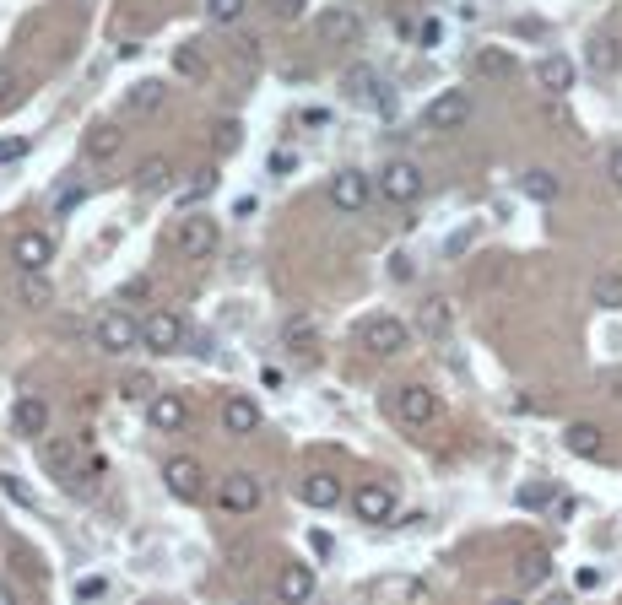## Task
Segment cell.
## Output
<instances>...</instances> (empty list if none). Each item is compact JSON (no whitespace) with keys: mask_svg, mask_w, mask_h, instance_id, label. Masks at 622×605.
Returning a JSON list of instances; mask_svg holds the SVG:
<instances>
[{"mask_svg":"<svg viewBox=\"0 0 622 605\" xmlns=\"http://www.w3.org/2000/svg\"><path fill=\"white\" fill-rule=\"evenodd\" d=\"M563 443H568V454H579V460H595V454L606 449L601 427H590V422H574V427L563 433Z\"/></svg>","mask_w":622,"mask_h":605,"instance_id":"484cf974","label":"cell"},{"mask_svg":"<svg viewBox=\"0 0 622 605\" xmlns=\"http://www.w3.org/2000/svg\"><path fill=\"white\" fill-rule=\"evenodd\" d=\"M276 595H282L287 605H303L314 595V568L309 562H287L282 573H276Z\"/></svg>","mask_w":622,"mask_h":605,"instance_id":"d6986e66","label":"cell"},{"mask_svg":"<svg viewBox=\"0 0 622 605\" xmlns=\"http://www.w3.org/2000/svg\"><path fill=\"white\" fill-rule=\"evenodd\" d=\"M520 190L531 195V200H541V206H552V200L563 195V179H558L552 168H525V173H520Z\"/></svg>","mask_w":622,"mask_h":605,"instance_id":"cb8c5ba5","label":"cell"},{"mask_svg":"<svg viewBox=\"0 0 622 605\" xmlns=\"http://www.w3.org/2000/svg\"><path fill=\"white\" fill-rule=\"evenodd\" d=\"M163 487L179 497V503H195V497L206 492V465L190 460V454H174V460L163 465Z\"/></svg>","mask_w":622,"mask_h":605,"instance_id":"8fae6325","label":"cell"},{"mask_svg":"<svg viewBox=\"0 0 622 605\" xmlns=\"http://www.w3.org/2000/svg\"><path fill=\"white\" fill-rule=\"evenodd\" d=\"M368 200H374V179H368L363 168H341L336 179H330V206H336L341 217L368 211Z\"/></svg>","mask_w":622,"mask_h":605,"instance_id":"52a82bcc","label":"cell"},{"mask_svg":"<svg viewBox=\"0 0 622 605\" xmlns=\"http://www.w3.org/2000/svg\"><path fill=\"white\" fill-rule=\"evenodd\" d=\"M217 503L228 508V514L249 519L260 503H266V487H260V476H249V470H228V476H222V487H217Z\"/></svg>","mask_w":622,"mask_h":605,"instance_id":"277c9868","label":"cell"},{"mask_svg":"<svg viewBox=\"0 0 622 605\" xmlns=\"http://www.w3.org/2000/svg\"><path fill=\"white\" fill-rule=\"evenodd\" d=\"M552 481H531V487H520V508H547L552 503Z\"/></svg>","mask_w":622,"mask_h":605,"instance_id":"f35d334b","label":"cell"},{"mask_svg":"<svg viewBox=\"0 0 622 605\" xmlns=\"http://www.w3.org/2000/svg\"><path fill=\"white\" fill-rule=\"evenodd\" d=\"M266 168L276 173V179H287V173L298 168V157H293V152H271V163H266Z\"/></svg>","mask_w":622,"mask_h":605,"instance_id":"f6af8a7d","label":"cell"},{"mask_svg":"<svg viewBox=\"0 0 622 605\" xmlns=\"http://www.w3.org/2000/svg\"><path fill=\"white\" fill-rule=\"evenodd\" d=\"M363 346H368V357H401L406 346H412V325L395 319V314H379V319L363 325Z\"/></svg>","mask_w":622,"mask_h":605,"instance_id":"8992f818","label":"cell"},{"mask_svg":"<svg viewBox=\"0 0 622 605\" xmlns=\"http://www.w3.org/2000/svg\"><path fill=\"white\" fill-rule=\"evenodd\" d=\"M439 395H433L428 384H401L395 389V416H401L406 427H428V422H439Z\"/></svg>","mask_w":622,"mask_h":605,"instance_id":"30bf717a","label":"cell"},{"mask_svg":"<svg viewBox=\"0 0 622 605\" xmlns=\"http://www.w3.org/2000/svg\"><path fill=\"white\" fill-rule=\"evenodd\" d=\"M590 298L617 314V308H622V271H601V276H595L590 281Z\"/></svg>","mask_w":622,"mask_h":605,"instance_id":"f546056e","label":"cell"},{"mask_svg":"<svg viewBox=\"0 0 622 605\" xmlns=\"http://www.w3.org/2000/svg\"><path fill=\"white\" fill-rule=\"evenodd\" d=\"M76 595H82V600H98V595H109V584H103V578H76Z\"/></svg>","mask_w":622,"mask_h":605,"instance_id":"bcb514c9","label":"cell"},{"mask_svg":"<svg viewBox=\"0 0 622 605\" xmlns=\"http://www.w3.org/2000/svg\"><path fill=\"white\" fill-rule=\"evenodd\" d=\"M49 298H55L49 276H44V271H22V281H17V303H22V308H44Z\"/></svg>","mask_w":622,"mask_h":605,"instance_id":"83f0119b","label":"cell"},{"mask_svg":"<svg viewBox=\"0 0 622 605\" xmlns=\"http://www.w3.org/2000/svg\"><path fill=\"white\" fill-rule=\"evenodd\" d=\"M547 573H552V562L541 557V551H531V557L520 562V584H525V589H536V584H541V578H547Z\"/></svg>","mask_w":622,"mask_h":605,"instance_id":"e575fe53","label":"cell"},{"mask_svg":"<svg viewBox=\"0 0 622 605\" xmlns=\"http://www.w3.org/2000/svg\"><path fill=\"white\" fill-rule=\"evenodd\" d=\"M119 141H125V130H114V125H92V130H87V141H82L87 163H109V157H119Z\"/></svg>","mask_w":622,"mask_h":605,"instance_id":"603a6c76","label":"cell"},{"mask_svg":"<svg viewBox=\"0 0 622 605\" xmlns=\"http://www.w3.org/2000/svg\"><path fill=\"white\" fill-rule=\"evenodd\" d=\"M217 244H222V222L211 217V211H190V217H179L174 254H184V260H211Z\"/></svg>","mask_w":622,"mask_h":605,"instance_id":"6da1fadb","label":"cell"},{"mask_svg":"<svg viewBox=\"0 0 622 605\" xmlns=\"http://www.w3.org/2000/svg\"><path fill=\"white\" fill-rule=\"evenodd\" d=\"M309 546H314V557H330V535H325V530H314Z\"/></svg>","mask_w":622,"mask_h":605,"instance_id":"681fc988","label":"cell"},{"mask_svg":"<svg viewBox=\"0 0 622 605\" xmlns=\"http://www.w3.org/2000/svg\"><path fill=\"white\" fill-rule=\"evenodd\" d=\"M298 497L309 508H336L341 497H347V487H341V476H330V470H309V476L298 481Z\"/></svg>","mask_w":622,"mask_h":605,"instance_id":"2e32d148","label":"cell"},{"mask_svg":"<svg viewBox=\"0 0 622 605\" xmlns=\"http://www.w3.org/2000/svg\"><path fill=\"white\" fill-rule=\"evenodd\" d=\"M28 146H33L28 136H11V141H0V163H17V157L28 152Z\"/></svg>","mask_w":622,"mask_h":605,"instance_id":"ee69618b","label":"cell"},{"mask_svg":"<svg viewBox=\"0 0 622 605\" xmlns=\"http://www.w3.org/2000/svg\"><path fill=\"white\" fill-rule=\"evenodd\" d=\"M28 76H22V71H0V119H6V114H17L22 109V103H28Z\"/></svg>","mask_w":622,"mask_h":605,"instance_id":"4316f807","label":"cell"},{"mask_svg":"<svg viewBox=\"0 0 622 605\" xmlns=\"http://www.w3.org/2000/svg\"><path fill=\"white\" fill-rule=\"evenodd\" d=\"M341 82H347V98H352V103H363V109L390 114V92H385V82H379V71H374V65H352V71L341 76Z\"/></svg>","mask_w":622,"mask_h":605,"instance_id":"7c38bea8","label":"cell"},{"mask_svg":"<svg viewBox=\"0 0 622 605\" xmlns=\"http://www.w3.org/2000/svg\"><path fill=\"white\" fill-rule=\"evenodd\" d=\"M119 400H152V379L147 373H130V379L119 384Z\"/></svg>","mask_w":622,"mask_h":605,"instance_id":"ab89813d","label":"cell"},{"mask_svg":"<svg viewBox=\"0 0 622 605\" xmlns=\"http://www.w3.org/2000/svg\"><path fill=\"white\" fill-rule=\"evenodd\" d=\"M271 11H276L282 22H298L303 11H309V0H271Z\"/></svg>","mask_w":622,"mask_h":605,"instance_id":"7bdbcfd3","label":"cell"},{"mask_svg":"<svg viewBox=\"0 0 622 605\" xmlns=\"http://www.w3.org/2000/svg\"><path fill=\"white\" fill-rule=\"evenodd\" d=\"M92 341H98V352H109V357H130L141 346V319L125 314V303H119L92 325Z\"/></svg>","mask_w":622,"mask_h":605,"instance_id":"7a4b0ae2","label":"cell"},{"mask_svg":"<svg viewBox=\"0 0 622 605\" xmlns=\"http://www.w3.org/2000/svg\"><path fill=\"white\" fill-rule=\"evenodd\" d=\"M320 38L325 44H357L363 38V17L352 6H330V11H320Z\"/></svg>","mask_w":622,"mask_h":605,"instance_id":"9a60e30c","label":"cell"},{"mask_svg":"<svg viewBox=\"0 0 622 605\" xmlns=\"http://www.w3.org/2000/svg\"><path fill=\"white\" fill-rule=\"evenodd\" d=\"M38 443H44V460L49 465H55V470H65V476H71V470H76V443L71 438H38Z\"/></svg>","mask_w":622,"mask_h":605,"instance_id":"1f68e13d","label":"cell"},{"mask_svg":"<svg viewBox=\"0 0 622 605\" xmlns=\"http://www.w3.org/2000/svg\"><path fill=\"white\" fill-rule=\"evenodd\" d=\"M606 179L622 190V146H612V157H606Z\"/></svg>","mask_w":622,"mask_h":605,"instance_id":"c3c4849f","label":"cell"},{"mask_svg":"<svg viewBox=\"0 0 622 605\" xmlns=\"http://www.w3.org/2000/svg\"><path fill=\"white\" fill-rule=\"evenodd\" d=\"M147 292H152V281H147V276H130L125 287L114 292V303H141V298H147Z\"/></svg>","mask_w":622,"mask_h":605,"instance_id":"b9f144b4","label":"cell"},{"mask_svg":"<svg viewBox=\"0 0 622 605\" xmlns=\"http://www.w3.org/2000/svg\"><path fill=\"white\" fill-rule=\"evenodd\" d=\"M184 335H190V325H184V314L179 308H157L152 319H141V346H147V352H179L184 346Z\"/></svg>","mask_w":622,"mask_h":605,"instance_id":"3957f363","label":"cell"},{"mask_svg":"<svg viewBox=\"0 0 622 605\" xmlns=\"http://www.w3.org/2000/svg\"><path fill=\"white\" fill-rule=\"evenodd\" d=\"M163 98H168V87L147 76V82L125 87V103H119V109H125V114H157V109H163Z\"/></svg>","mask_w":622,"mask_h":605,"instance_id":"44dd1931","label":"cell"},{"mask_svg":"<svg viewBox=\"0 0 622 605\" xmlns=\"http://www.w3.org/2000/svg\"><path fill=\"white\" fill-rule=\"evenodd\" d=\"M222 427H228L233 438H249L260 427V406L249 395H228V400H222Z\"/></svg>","mask_w":622,"mask_h":605,"instance_id":"ac0fdd59","label":"cell"},{"mask_svg":"<svg viewBox=\"0 0 622 605\" xmlns=\"http://www.w3.org/2000/svg\"><path fill=\"white\" fill-rule=\"evenodd\" d=\"M536 82L547 92H568V87H574V60H568V55H541L536 60Z\"/></svg>","mask_w":622,"mask_h":605,"instance_id":"7402d4cb","label":"cell"},{"mask_svg":"<svg viewBox=\"0 0 622 605\" xmlns=\"http://www.w3.org/2000/svg\"><path fill=\"white\" fill-rule=\"evenodd\" d=\"M11 600H17V589H11V584H0V605H11Z\"/></svg>","mask_w":622,"mask_h":605,"instance_id":"f907efd6","label":"cell"},{"mask_svg":"<svg viewBox=\"0 0 622 605\" xmlns=\"http://www.w3.org/2000/svg\"><path fill=\"white\" fill-rule=\"evenodd\" d=\"M233 146H238V125H233V119H222V125H217V152H233Z\"/></svg>","mask_w":622,"mask_h":605,"instance_id":"7dc6e473","label":"cell"},{"mask_svg":"<svg viewBox=\"0 0 622 605\" xmlns=\"http://www.w3.org/2000/svg\"><path fill=\"white\" fill-rule=\"evenodd\" d=\"M249 11V0H206V17L211 22H222V28H233L238 17Z\"/></svg>","mask_w":622,"mask_h":605,"instance_id":"836d02e7","label":"cell"},{"mask_svg":"<svg viewBox=\"0 0 622 605\" xmlns=\"http://www.w3.org/2000/svg\"><path fill=\"white\" fill-rule=\"evenodd\" d=\"M174 65H179V76H206V60H201V49H195V44H179Z\"/></svg>","mask_w":622,"mask_h":605,"instance_id":"74e56055","label":"cell"},{"mask_svg":"<svg viewBox=\"0 0 622 605\" xmlns=\"http://www.w3.org/2000/svg\"><path fill=\"white\" fill-rule=\"evenodd\" d=\"M87 200V184H60V195H55V217H71L76 206Z\"/></svg>","mask_w":622,"mask_h":605,"instance_id":"8d00e7d4","label":"cell"},{"mask_svg":"<svg viewBox=\"0 0 622 605\" xmlns=\"http://www.w3.org/2000/svg\"><path fill=\"white\" fill-rule=\"evenodd\" d=\"M379 195L390 200V206H412V200H422V168L417 163H385L379 168Z\"/></svg>","mask_w":622,"mask_h":605,"instance_id":"9c48e42d","label":"cell"},{"mask_svg":"<svg viewBox=\"0 0 622 605\" xmlns=\"http://www.w3.org/2000/svg\"><path fill=\"white\" fill-rule=\"evenodd\" d=\"M466 119H471V92H460V87L428 98V109H422V125H428L433 136H449V130H460Z\"/></svg>","mask_w":622,"mask_h":605,"instance_id":"5b68a950","label":"cell"},{"mask_svg":"<svg viewBox=\"0 0 622 605\" xmlns=\"http://www.w3.org/2000/svg\"><path fill=\"white\" fill-rule=\"evenodd\" d=\"M11 433L28 438V443L44 438V433H49V400H44V395H22L17 411H11Z\"/></svg>","mask_w":622,"mask_h":605,"instance_id":"5bb4252c","label":"cell"},{"mask_svg":"<svg viewBox=\"0 0 622 605\" xmlns=\"http://www.w3.org/2000/svg\"><path fill=\"white\" fill-rule=\"evenodd\" d=\"M11 260H17L22 271H44V265L55 260V233H49V227H28V233L11 244Z\"/></svg>","mask_w":622,"mask_h":605,"instance_id":"4fadbf2b","label":"cell"},{"mask_svg":"<svg viewBox=\"0 0 622 605\" xmlns=\"http://www.w3.org/2000/svg\"><path fill=\"white\" fill-rule=\"evenodd\" d=\"M379 595H401V600H428V584H417V578H390V584H379Z\"/></svg>","mask_w":622,"mask_h":605,"instance_id":"d590c367","label":"cell"},{"mask_svg":"<svg viewBox=\"0 0 622 605\" xmlns=\"http://www.w3.org/2000/svg\"><path fill=\"white\" fill-rule=\"evenodd\" d=\"M147 422L157 433H179L184 422H190V406H184V395H152L147 400Z\"/></svg>","mask_w":622,"mask_h":605,"instance_id":"e0dca14e","label":"cell"},{"mask_svg":"<svg viewBox=\"0 0 622 605\" xmlns=\"http://www.w3.org/2000/svg\"><path fill=\"white\" fill-rule=\"evenodd\" d=\"M282 341H287V346L298 341V352H303V357H314V319H309V314L287 319V325H282Z\"/></svg>","mask_w":622,"mask_h":605,"instance_id":"d6a6232c","label":"cell"},{"mask_svg":"<svg viewBox=\"0 0 622 605\" xmlns=\"http://www.w3.org/2000/svg\"><path fill=\"white\" fill-rule=\"evenodd\" d=\"M417 330L428 335V341H444V335L455 330V303H449V298H428L417 308Z\"/></svg>","mask_w":622,"mask_h":605,"instance_id":"ffe728a7","label":"cell"},{"mask_svg":"<svg viewBox=\"0 0 622 605\" xmlns=\"http://www.w3.org/2000/svg\"><path fill=\"white\" fill-rule=\"evenodd\" d=\"M168 184H174V163H168V157H147V163L136 168V190L141 195H163Z\"/></svg>","mask_w":622,"mask_h":605,"instance_id":"d4e9b609","label":"cell"},{"mask_svg":"<svg viewBox=\"0 0 622 605\" xmlns=\"http://www.w3.org/2000/svg\"><path fill=\"white\" fill-rule=\"evenodd\" d=\"M417 44H422V49H439V44H444V22H439V17H422V22H417Z\"/></svg>","mask_w":622,"mask_h":605,"instance_id":"60d3db41","label":"cell"},{"mask_svg":"<svg viewBox=\"0 0 622 605\" xmlns=\"http://www.w3.org/2000/svg\"><path fill=\"white\" fill-rule=\"evenodd\" d=\"M395 508H401V497H395L390 481H363V487L352 492V514L363 524H390Z\"/></svg>","mask_w":622,"mask_h":605,"instance_id":"ba28073f","label":"cell"},{"mask_svg":"<svg viewBox=\"0 0 622 605\" xmlns=\"http://www.w3.org/2000/svg\"><path fill=\"white\" fill-rule=\"evenodd\" d=\"M590 71H617V65H622V44H617V38H595V44H590Z\"/></svg>","mask_w":622,"mask_h":605,"instance_id":"4dcf8cb0","label":"cell"},{"mask_svg":"<svg viewBox=\"0 0 622 605\" xmlns=\"http://www.w3.org/2000/svg\"><path fill=\"white\" fill-rule=\"evenodd\" d=\"M471 71L482 76V82H498V76L514 71V60L504 55V49H476V55H471Z\"/></svg>","mask_w":622,"mask_h":605,"instance_id":"f1b7e54d","label":"cell"}]
</instances>
